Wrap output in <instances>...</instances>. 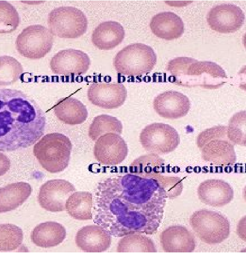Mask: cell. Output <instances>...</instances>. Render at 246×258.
<instances>
[{"label":"cell","instance_id":"obj_16","mask_svg":"<svg viewBox=\"0 0 246 258\" xmlns=\"http://www.w3.org/2000/svg\"><path fill=\"white\" fill-rule=\"evenodd\" d=\"M153 108L162 117L178 119L186 116L191 109L189 98L175 91H167L160 94L154 99Z\"/></svg>","mask_w":246,"mask_h":258},{"label":"cell","instance_id":"obj_24","mask_svg":"<svg viewBox=\"0 0 246 258\" xmlns=\"http://www.w3.org/2000/svg\"><path fill=\"white\" fill-rule=\"evenodd\" d=\"M32 191V186L24 182L13 183L0 188V213L16 210L27 201Z\"/></svg>","mask_w":246,"mask_h":258},{"label":"cell","instance_id":"obj_4","mask_svg":"<svg viewBox=\"0 0 246 258\" xmlns=\"http://www.w3.org/2000/svg\"><path fill=\"white\" fill-rule=\"evenodd\" d=\"M197 144L206 162L218 166H228L235 163L234 145L227 137V126L217 125L199 134Z\"/></svg>","mask_w":246,"mask_h":258},{"label":"cell","instance_id":"obj_21","mask_svg":"<svg viewBox=\"0 0 246 258\" xmlns=\"http://www.w3.org/2000/svg\"><path fill=\"white\" fill-rule=\"evenodd\" d=\"M126 31L122 25L115 21L101 23L94 30L91 41L101 50L112 49L125 39Z\"/></svg>","mask_w":246,"mask_h":258},{"label":"cell","instance_id":"obj_32","mask_svg":"<svg viewBox=\"0 0 246 258\" xmlns=\"http://www.w3.org/2000/svg\"><path fill=\"white\" fill-rule=\"evenodd\" d=\"M245 113L241 111L234 115L227 126V137L234 145L245 146Z\"/></svg>","mask_w":246,"mask_h":258},{"label":"cell","instance_id":"obj_9","mask_svg":"<svg viewBox=\"0 0 246 258\" xmlns=\"http://www.w3.org/2000/svg\"><path fill=\"white\" fill-rule=\"evenodd\" d=\"M53 36L49 29L41 25L24 29L16 41V48L22 56L36 59L44 57L51 49Z\"/></svg>","mask_w":246,"mask_h":258},{"label":"cell","instance_id":"obj_30","mask_svg":"<svg viewBox=\"0 0 246 258\" xmlns=\"http://www.w3.org/2000/svg\"><path fill=\"white\" fill-rule=\"evenodd\" d=\"M23 240L22 230L17 226L0 224V251L15 250L22 244Z\"/></svg>","mask_w":246,"mask_h":258},{"label":"cell","instance_id":"obj_20","mask_svg":"<svg viewBox=\"0 0 246 258\" xmlns=\"http://www.w3.org/2000/svg\"><path fill=\"white\" fill-rule=\"evenodd\" d=\"M150 27L154 35L166 40L179 38L184 30L181 19L172 12H162L154 16Z\"/></svg>","mask_w":246,"mask_h":258},{"label":"cell","instance_id":"obj_3","mask_svg":"<svg viewBox=\"0 0 246 258\" xmlns=\"http://www.w3.org/2000/svg\"><path fill=\"white\" fill-rule=\"evenodd\" d=\"M166 70L173 83L187 87L217 89L227 79L225 71L217 63L191 57L175 58L168 63Z\"/></svg>","mask_w":246,"mask_h":258},{"label":"cell","instance_id":"obj_14","mask_svg":"<svg viewBox=\"0 0 246 258\" xmlns=\"http://www.w3.org/2000/svg\"><path fill=\"white\" fill-rule=\"evenodd\" d=\"M128 145L119 135L109 133L102 136L96 141L94 155L100 164L109 166H117L127 158Z\"/></svg>","mask_w":246,"mask_h":258},{"label":"cell","instance_id":"obj_27","mask_svg":"<svg viewBox=\"0 0 246 258\" xmlns=\"http://www.w3.org/2000/svg\"><path fill=\"white\" fill-rule=\"evenodd\" d=\"M165 160L159 155L150 153L135 159L130 166V172L137 175L160 173Z\"/></svg>","mask_w":246,"mask_h":258},{"label":"cell","instance_id":"obj_12","mask_svg":"<svg viewBox=\"0 0 246 258\" xmlns=\"http://www.w3.org/2000/svg\"><path fill=\"white\" fill-rule=\"evenodd\" d=\"M76 191L74 185L67 180H49L40 188L38 197L39 204L42 208L49 212L64 211L67 201Z\"/></svg>","mask_w":246,"mask_h":258},{"label":"cell","instance_id":"obj_19","mask_svg":"<svg viewBox=\"0 0 246 258\" xmlns=\"http://www.w3.org/2000/svg\"><path fill=\"white\" fill-rule=\"evenodd\" d=\"M76 243L85 252H100L106 251L110 247L111 237L101 226L87 225L78 232Z\"/></svg>","mask_w":246,"mask_h":258},{"label":"cell","instance_id":"obj_2","mask_svg":"<svg viewBox=\"0 0 246 258\" xmlns=\"http://www.w3.org/2000/svg\"><path fill=\"white\" fill-rule=\"evenodd\" d=\"M45 113L23 91L0 89V151L32 146L44 135Z\"/></svg>","mask_w":246,"mask_h":258},{"label":"cell","instance_id":"obj_22","mask_svg":"<svg viewBox=\"0 0 246 258\" xmlns=\"http://www.w3.org/2000/svg\"><path fill=\"white\" fill-rule=\"evenodd\" d=\"M54 113L61 122L75 125L84 122L88 117L86 106L73 97L59 99L53 107Z\"/></svg>","mask_w":246,"mask_h":258},{"label":"cell","instance_id":"obj_25","mask_svg":"<svg viewBox=\"0 0 246 258\" xmlns=\"http://www.w3.org/2000/svg\"><path fill=\"white\" fill-rule=\"evenodd\" d=\"M93 205L92 194L88 191H75L67 201L66 210L70 216L76 220H88L93 217Z\"/></svg>","mask_w":246,"mask_h":258},{"label":"cell","instance_id":"obj_13","mask_svg":"<svg viewBox=\"0 0 246 258\" xmlns=\"http://www.w3.org/2000/svg\"><path fill=\"white\" fill-rule=\"evenodd\" d=\"M245 16L238 7L223 4L212 8L208 12L207 21L210 28L222 34L233 33L243 25Z\"/></svg>","mask_w":246,"mask_h":258},{"label":"cell","instance_id":"obj_17","mask_svg":"<svg viewBox=\"0 0 246 258\" xmlns=\"http://www.w3.org/2000/svg\"><path fill=\"white\" fill-rule=\"evenodd\" d=\"M198 197L203 204L221 208L233 200L234 190L231 185L221 179H208L202 182L198 189Z\"/></svg>","mask_w":246,"mask_h":258},{"label":"cell","instance_id":"obj_10","mask_svg":"<svg viewBox=\"0 0 246 258\" xmlns=\"http://www.w3.org/2000/svg\"><path fill=\"white\" fill-rule=\"evenodd\" d=\"M140 140L146 151L159 155L173 152L180 142L175 129L163 123H153L147 125L140 134Z\"/></svg>","mask_w":246,"mask_h":258},{"label":"cell","instance_id":"obj_18","mask_svg":"<svg viewBox=\"0 0 246 258\" xmlns=\"http://www.w3.org/2000/svg\"><path fill=\"white\" fill-rule=\"evenodd\" d=\"M160 242L167 252H192L196 247L193 234L181 225L171 226L162 232Z\"/></svg>","mask_w":246,"mask_h":258},{"label":"cell","instance_id":"obj_28","mask_svg":"<svg viewBox=\"0 0 246 258\" xmlns=\"http://www.w3.org/2000/svg\"><path fill=\"white\" fill-rule=\"evenodd\" d=\"M117 252H157L152 239L142 234L126 236L118 243Z\"/></svg>","mask_w":246,"mask_h":258},{"label":"cell","instance_id":"obj_1","mask_svg":"<svg viewBox=\"0 0 246 258\" xmlns=\"http://www.w3.org/2000/svg\"><path fill=\"white\" fill-rule=\"evenodd\" d=\"M175 177L133 173L101 181L95 194L94 222L115 237L157 233Z\"/></svg>","mask_w":246,"mask_h":258},{"label":"cell","instance_id":"obj_11","mask_svg":"<svg viewBox=\"0 0 246 258\" xmlns=\"http://www.w3.org/2000/svg\"><path fill=\"white\" fill-rule=\"evenodd\" d=\"M87 96L91 104L103 109H113L124 104L128 91L120 83L96 82L89 86Z\"/></svg>","mask_w":246,"mask_h":258},{"label":"cell","instance_id":"obj_29","mask_svg":"<svg viewBox=\"0 0 246 258\" xmlns=\"http://www.w3.org/2000/svg\"><path fill=\"white\" fill-rule=\"evenodd\" d=\"M23 73L21 63L13 57L0 56V86H9L18 81Z\"/></svg>","mask_w":246,"mask_h":258},{"label":"cell","instance_id":"obj_5","mask_svg":"<svg viewBox=\"0 0 246 258\" xmlns=\"http://www.w3.org/2000/svg\"><path fill=\"white\" fill-rule=\"evenodd\" d=\"M72 148L68 137L58 133L49 134L34 146V153L45 170L56 173L69 166Z\"/></svg>","mask_w":246,"mask_h":258},{"label":"cell","instance_id":"obj_6","mask_svg":"<svg viewBox=\"0 0 246 258\" xmlns=\"http://www.w3.org/2000/svg\"><path fill=\"white\" fill-rule=\"evenodd\" d=\"M157 63V55L150 46L136 43L121 50L113 59L116 72L128 76H139L151 72Z\"/></svg>","mask_w":246,"mask_h":258},{"label":"cell","instance_id":"obj_15","mask_svg":"<svg viewBox=\"0 0 246 258\" xmlns=\"http://www.w3.org/2000/svg\"><path fill=\"white\" fill-rule=\"evenodd\" d=\"M90 59L87 54L80 50H63L55 54L50 62L51 71L56 75H83L88 71Z\"/></svg>","mask_w":246,"mask_h":258},{"label":"cell","instance_id":"obj_7","mask_svg":"<svg viewBox=\"0 0 246 258\" xmlns=\"http://www.w3.org/2000/svg\"><path fill=\"white\" fill-rule=\"evenodd\" d=\"M190 224L196 236L207 244H220L230 234V224L227 218L209 210L194 213L190 218Z\"/></svg>","mask_w":246,"mask_h":258},{"label":"cell","instance_id":"obj_33","mask_svg":"<svg viewBox=\"0 0 246 258\" xmlns=\"http://www.w3.org/2000/svg\"><path fill=\"white\" fill-rule=\"evenodd\" d=\"M10 168V159L4 154L0 153V176L6 174Z\"/></svg>","mask_w":246,"mask_h":258},{"label":"cell","instance_id":"obj_8","mask_svg":"<svg viewBox=\"0 0 246 258\" xmlns=\"http://www.w3.org/2000/svg\"><path fill=\"white\" fill-rule=\"evenodd\" d=\"M88 20L80 10L72 7L54 9L49 14L48 25L53 36L61 39H75L85 34Z\"/></svg>","mask_w":246,"mask_h":258},{"label":"cell","instance_id":"obj_23","mask_svg":"<svg viewBox=\"0 0 246 258\" xmlns=\"http://www.w3.org/2000/svg\"><path fill=\"white\" fill-rule=\"evenodd\" d=\"M67 236L64 226L55 222H46L37 226L31 234V239L37 246L48 248L63 243Z\"/></svg>","mask_w":246,"mask_h":258},{"label":"cell","instance_id":"obj_26","mask_svg":"<svg viewBox=\"0 0 246 258\" xmlns=\"http://www.w3.org/2000/svg\"><path fill=\"white\" fill-rule=\"evenodd\" d=\"M122 125L117 118L106 114L96 116L90 125L88 136L96 142L102 136L109 133L121 135Z\"/></svg>","mask_w":246,"mask_h":258},{"label":"cell","instance_id":"obj_31","mask_svg":"<svg viewBox=\"0 0 246 258\" xmlns=\"http://www.w3.org/2000/svg\"><path fill=\"white\" fill-rule=\"evenodd\" d=\"M20 24L19 15L9 3L0 1V34H11Z\"/></svg>","mask_w":246,"mask_h":258}]
</instances>
